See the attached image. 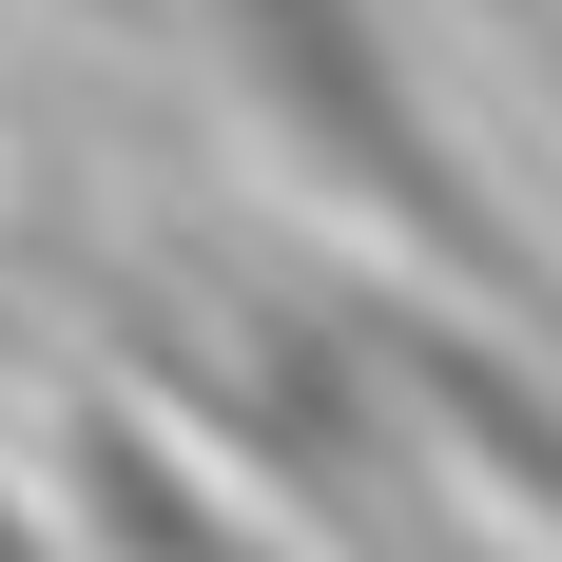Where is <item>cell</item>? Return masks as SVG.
Here are the masks:
<instances>
[{
	"label": "cell",
	"mask_w": 562,
	"mask_h": 562,
	"mask_svg": "<svg viewBox=\"0 0 562 562\" xmlns=\"http://www.w3.org/2000/svg\"><path fill=\"white\" fill-rule=\"evenodd\" d=\"M252 562V524L214 505V485H194V427H175L156 389H78L58 407V562Z\"/></svg>",
	"instance_id": "obj_2"
},
{
	"label": "cell",
	"mask_w": 562,
	"mask_h": 562,
	"mask_svg": "<svg viewBox=\"0 0 562 562\" xmlns=\"http://www.w3.org/2000/svg\"><path fill=\"white\" fill-rule=\"evenodd\" d=\"M0 562H58V524H40V505H20V485H0Z\"/></svg>",
	"instance_id": "obj_3"
},
{
	"label": "cell",
	"mask_w": 562,
	"mask_h": 562,
	"mask_svg": "<svg viewBox=\"0 0 562 562\" xmlns=\"http://www.w3.org/2000/svg\"><path fill=\"white\" fill-rule=\"evenodd\" d=\"M194 58H214L233 136H252L311 214H349L369 252H407L447 311H524V330L562 311V272L524 252L505 194H485V156H465V116L427 98V58H407L389 0H194Z\"/></svg>",
	"instance_id": "obj_1"
}]
</instances>
